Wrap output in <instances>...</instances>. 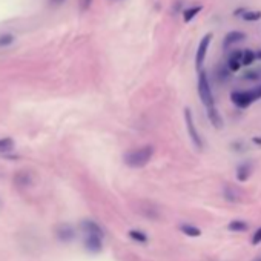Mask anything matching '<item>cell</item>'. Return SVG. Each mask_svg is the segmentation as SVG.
I'll use <instances>...</instances> for the list:
<instances>
[{"mask_svg":"<svg viewBox=\"0 0 261 261\" xmlns=\"http://www.w3.org/2000/svg\"><path fill=\"white\" fill-rule=\"evenodd\" d=\"M152 155H154V148L148 145V146H143V148L126 152L123 160L130 168H143V166H146L149 163Z\"/></svg>","mask_w":261,"mask_h":261,"instance_id":"cell-1","label":"cell"},{"mask_svg":"<svg viewBox=\"0 0 261 261\" xmlns=\"http://www.w3.org/2000/svg\"><path fill=\"white\" fill-rule=\"evenodd\" d=\"M198 94H200V98L203 101V105L207 108H214L215 106V100H214V94H212V89H211V83L207 80V75L204 71H200V75H198Z\"/></svg>","mask_w":261,"mask_h":261,"instance_id":"cell-2","label":"cell"},{"mask_svg":"<svg viewBox=\"0 0 261 261\" xmlns=\"http://www.w3.org/2000/svg\"><path fill=\"white\" fill-rule=\"evenodd\" d=\"M185 121H186V127H188V134L194 143V146L200 151L203 149V142L200 139V134L197 133V129H195V124H194V118H192V112L189 108L185 109Z\"/></svg>","mask_w":261,"mask_h":261,"instance_id":"cell-3","label":"cell"},{"mask_svg":"<svg viewBox=\"0 0 261 261\" xmlns=\"http://www.w3.org/2000/svg\"><path fill=\"white\" fill-rule=\"evenodd\" d=\"M211 40H212V34H206L200 45H198V49H197V56H195V65H197V69H201L203 63H204V59H206V53H207V48L211 45Z\"/></svg>","mask_w":261,"mask_h":261,"instance_id":"cell-4","label":"cell"},{"mask_svg":"<svg viewBox=\"0 0 261 261\" xmlns=\"http://www.w3.org/2000/svg\"><path fill=\"white\" fill-rule=\"evenodd\" d=\"M230 100L238 106V108H247L252 101L250 98V94L249 91H237V92H232L230 94Z\"/></svg>","mask_w":261,"mask_h":261,"instance_id":"cell-5","label":"cell"},{"mask_svg":"<svg viewBox=\"0 0 261 261\" xmlns=\"http://www.w3.org/2000/svg\"><path fill=\"white\" fill-rule=\"evenodd\" d=\"M244 39H246V34H244V33H241V31H230V33L224 37V40H223V48H224V49H229L233 43L243 42Z\"/></svg>","mask_w":261,"mask_h":261,"instance_id":"cell-6","label":"cell"},{"mask_svg":"<svg viewBox=\"0 0 261 261\" xmlns=\"http://www.w3.org/2000/svg\"><path fill=\"white\" fill-rule=\"evenodd\" d=\"M56 233H57V238L60 241H71L75 237V232H74L72 226H69V224H60L57 227Z\"/></svg>","mask_w":261,"mask_h":261,"instance_id":"cell-7","label":"cell"},{"mask_svg":"<svg viewBox=\"0 0 261 261\" xmlns=\"http://www.w3.org/2000/svg\"><path fill=\"white\" fill-rule=\"evenodd\" d=\"M85 246H86V249L88 250H91V252H100L101 250V247H103V244H101V237H98V235H88L86 237V240H85Z\"/></svg>","mask_w":261,"mask_h":261,"instance_id":"cell-8","label":"cell"},{"mask_svg":"<svg viewBox=\"0 0 261 261\" xmlns=\"http://www.w3.org/2000/svg\"><path fill=\"white\" fill-rule=\"evenodd\" d=\"M82 229L86 232V235H98V237H103V230H101V227H100L97 223L91 221V220H85V221H82Z\"/></svg>","mask_w":261,"mask_h":261,"instance_id":"cell-9","label":"cell"},{"mask_svg":"<svg viewBox=\"0 0 261 261\" xmlns=\"http://www.w3.org/2000/svg\"><path fill=\"white\" fill-rule=\"evenodd\" d=\"M241 59H243V51H235V53H232L230 57H229V62H227L229 69H230V71H238V69L243 66Z\"/></svg>","mask_w":261,"mask_h":261,"instance_id":"cell-10","label":"cell"},{"mask_svg":"<svg viewBox=\"0 0 261 261\" xmlns=\"http://www.w3.org/2000/svg\"><path fill=\"white\" fill-rule=\"evenodd\" d=\"M207 117H209L211 123H212L217 129L223 127V118H221V115H220V112H218V109H217L215 106H214V108H207Z\"/></svg>","mask_w":261,"mask_h":261,"instance_id":"cell-11","label":"cell"},{"mask_svg":"<svg viewBox=\"0 0 261 261\" xmlns=\"http://www.w3.org/2000/svg\"><path fill=\"white\" fill-rule=\"evenodd\" d=\"M252 174V165L250 163H243L237 168V178L240 181H246Z\"/></svg>","mask_w":261,"mask_h":261,"instance_id":"cell-12","label":"cell"},{"mask_svg":"<svg viewBox=\"0 0 261 261\" xmlns=\"http://www.w3.org/2000/svg\"><path fill=\"white\" fill-rule=\"evenodd\" d=\"M201 10H203V7H200V5H198V7H192V8L185 10V11H183V20H185L186 23H188V22H191V20H192V19H194V17L201 11Z\"/></svg>","mask_w":261,"mask_h":261,"instance_id":"cell-13","label":"cell"},{"mask_svg":"<svg viewBox=\"0 0 261 261\" xmlns=\"http://www.w3.org/2000/svg\"><path fill=\"white\" fill-rule=\"evenodd\" d=\"M256 59V54L252 51V49H244L243 51V59H241V63L243 66H250Z\"/></svg>","mask_w":261,"mask_h":261,"instance_id":"cell-14","label":"cell"},{"mask_svg":"<svg viewBox=\"0 0 261 261\" xmlns=\"http://www.w3.org/2000/svg\"><path fill=\"white\" fill-rule=\"evenodd\" d=\"M241 17L246 20V22H256L261 19V11H249V10H244Z\"/></svg>","mask_w":261,"mask_h":261,"instance_id":"cell-15","label":"cell"},{"mask_svg":"<svg viewBox=\"0 0 261 261\" xmlns=\"http://www.w3.org/2000/svg\"><path fill=\"white\" fill-rule=\"evenodd\" d=\"M224 197H226V200L227 201H238L240 200V194H238V191L237 189H233V188H230V186H226L224 188Z\"/></svg>","mask_w":261,"mask_h":261,"instance_id":"cell-16","label":"cell"},{"mask_svg":"<svg viewBox=\"0 0 261 261\" xmlns=\"http://www.w3.org/2000/svg\"><path fill=\"white\" fill-rule=\"evenodd\" d=\"M180 229H181L183 233H186L189 237H200L201 235V230L198 227H195V226H191V224H183Z\"/></svg>","mask_w":261,"mask_h":261,"instance_id":"cell-17","label":"cell"},{"mask_svg":"<svg viewBox=\"0 0 261 261\" xmlns=\"http://www.w3.org/2000/svg\"><path fill=\"white\" fill-rule=\"evenodd\" d=\"M14 149V142L11 139H0V152H10Z\"/></svg>","mask_w":261,"mask_h":261,"instance_id":"cell-18","label":"cell"},{"mask_svg":"<svg viewBox=\"0 0 261 261\" xmlns=\"http://www.w3.org/2000/svg\"><path fill=\"white\" fill-rule=\"evenodd\" d=\"M229 229L230 230H237V232H243L247 229V224L244 221H240V220H235L232 223H229Z\"/></svg>","mask_w":261,"mask_h":261,"instance_id":"cell-19","label":"cell"},{"mask_svg":"<svg viewBox=\"0 0 261 261\" xmlns=\"http://www.w3.org/2000/svg\"><path fill=\"white\" fill-rule=\"evenodd\" d=\"M129 237L133 238V240H136V241H139V243H146L148 241L146 235L143 232H140V230H130L129 232Z\"/></svg>","mask_w":261,"mask_h":261,"instance_id":"cell-20","label":"cell"},{"mask_svg":"<svg viewBox=\"0 0 261 261\" xmlns=\"http://www.w3.org/2000/svg\"><path fill=\"white\" fill-rule=\"evenodd\" d=\"M244 80H259L261 79V71H247L246 74H243Z\"/></svg>","mask_w":261,"mask_h":261,"instance_id":"cell-21","label":"cell"},{"mask_svg":"<svg viewBox=\"0 0 261 261\" xmlns=\"http://www.w3.org/2000/svg\"><path fill=\"white\" fill-rule=\"evenodd\" d=\"M14 42V37L11 34H4V36H0V48L2 46H8Z\"/></svg>","mask_w":261,"mask_h":261,"instance_id":"cell-22","label":"cell"},{"mask_svg":"<svg viewBox=\"0 0 261 261\" xmlns=\"http://www.w3.org/2000/svg\"><path fill=\"white\" fill-rule=\"evenodd\" d=\"M249 94H250V98H252V101H255V100H259V98H261V85H259L258 88H253V89H250V91H249Z\"/></svg>","mask_w":261,"mask_h":261,"instance_id":"cell-23","label":"cell"},{"mask_svg":"<svg viewBox=\"0 0 261 261\" xmlns=\"http://www.w3.org/2000/svg\"><path fill=\"white\" fill-rule=\"evenodd\" d=\"M252 243H253L255 246L261 243V227H259V229H258V230L253 233V237H252Z\"/></svg>","mask_w":261,"mask_h":261,"instance_id":"cell-24","label":"cell"},{"mask_svg":"<svg viewBox=\"0 0 261 261\" xmlns=\"http://www.w3.org/2000/svg\"><path fill=\"white\" fill-rule=\"evenodd\" d=\"M92 4V0H80V10L82 11H86Z\"/></svg>","mask_w":261,"mask_h":261,"instance_id":"cell-25","label":"cell"},{"mask_svg":"<svg viewBox=\"0 0 261 261\" xmlns=\"http://www.w3.org/2000/svg\"><path fill=\"white\" fill-rule=\"evenodd\" d=\"M253 143H255V145H259V146H261V137H253Z\"/></svg>","mask_w":261,"mask_h":261,"instance_id":"cell-26","label":"cell"},{"mask_svg":"<svg viewBox=\"0 0 261 261\" xmlns=\"http://www.w3.org/2000/svg\"><path fill=\"white\" fill-rule=\"evenodd\" d=\"M51 2H53V4H56V5H60V4H63V2H65V0H51Z\"/></svg>","mask_w":261,"mask_h":261,"instance_id":"cell-27","label":"cell"},{"mask_svg":"<svg viewBox=\"0 0 261 261\" xmlns=\"http://www.w3.org/2000/svg\"><path fill=\"white\" fill-rule=\"evenodd\" d=\"M256 59H259V60H261V49H259V51L256 53Z\"/></svg>","mask_w":261,"mask_h":261,"instance_id":"cell-28","label":"cell"},{"mask_svg":"<svg viewBox=\"0 0 261 261\" xmlns=\"http://www.w3.org/2000/svg\"><path fill=\"white\" fill-rule=\"evenodd\" d=\"M111 2H120V0H111Z\"/></svg>","mask_w":261,"mask_h":261,"instance_id":"cell-29","label":"cell"},{"mask_svg":"<svg viewBox=\"0 0 261 261\" xmlns=\"http://www.w3.org/2000/svg\"><path fill=\"white\" fill-rule=\"evenodd\" d=\"M256 261H261V258H258V259H256Z\"/></svg>","mask_w":261,"mask_h":261,"instance_id":"cell-30","label":"cell"}]
</instances>
